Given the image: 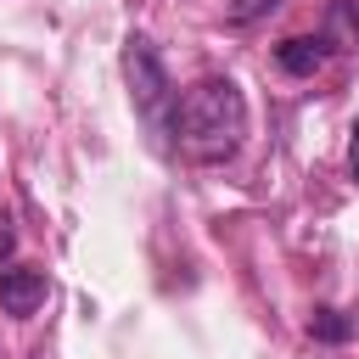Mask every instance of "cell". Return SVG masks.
<instances>
[{
  "mask_svg": "<svg viewBox=\"0 0 359 359\" xmlns=\"http://www.w3.org/2000/svg\"><path fill=\"white\" fill-rule=\"evenodd\" d=\"M168 123H174L185 157L224 163V157H236V146L247 135V95L236 90V79H196L174 101V118Z\"/></svg>",
  "mask_w": 359,
  "mask_h": 359,
  "instance_id": "6da1fadb",
  "label": "cell"
},
{
  "mask_svg": "<svg viewBox=\"0 0 359 359\" xmlns=\"http://www.w3.org/2000/svg\"><path fill=\"white\" fill-rule=\"evenodd\" d=\"M123 79H129V95H135L140 118L163 123V112L174 107V84H168V67H163V56H157V45L146 34H135L123 45Z\"/></svg>",
  "mask_w": 359,
  "mask_h": 359,
  "instance_id": "7a4b0ae2",
  "label": "cell"
},
{
  "mask_svg": "<svg viewBox=\"0 0 359 359\" xmlns=\"http://www.w3.org/2000/svg\"><path fill=\"white\" fill-rule=\"evenodd\" d=\"M45 297H50L45 269H34V264H0V309L11 320H34L45 309Z\"/></svg>",
  "mask_w": 359,
  "mask_h": 359,
  "instance_id": "3957f363",
  "label": "cell"
},
{
  "mask_svg": "<svg viewBox=\"0 0 359 359\" xmlns=\"http://www.w3.org/2000/svg\"><path fill=\"white\" fill-rule=\"evenodd\" d=\"M325 56H331V45H325V39H309V34H297V39H280V45H275V62H280L292 79L320 73V67H325Z\"/></svg>",
  "mask_w": 359,
  "mask_h": 359,
  "instance_id": "277c9868",
  "label": "cell"
},
{
  "mask_svg": "<svg viewBox=\"0 0 359 359\" xmlns=\"http://www.w3.org/2000/svg\"><path fill=\"white\" fill-rule=\"evenodd\" d=\"M309 337H314V342H348V337H353V320H348L342 309H314Z\"/></svg>",
  "mask_w": 359,
  "mask_h": 359,
  "instance_id": "5b68a950",
  "label": "cell"
},
{
  "mask_svg": "<svg viewBox=\"0 0 359 359\" xmlns=\"http://www.w3.org/2000/svg\"><path fill=\"white\" fill-rule=\"evenodd\" d=\"M337 22L353 34V45H359V0H337Z\"/></svg>",
  "mask_w": 359,
  "mask_h": 359,
  "instance_id": "8992f818",
  "label": "cell"
},
{
  "mask_svg": "<svg viewBox=\"0 0 359 359\" xmlns=\"http://www.w3.org/2000/svg\"><path fill=\"white\" fill-rule=\"evenodd\" d=\"M264 6H275V0H241V6H230V22H247V17H258Z\"/></svg>",
  "mask_w": 359,
  "mask_h": 359,
  "instance_id": "52a82bcc",
  "label": "cell"
},
{
  "mask_svg": "<svg viewBox=\"0 0 359 359\" xmlns=\"http://www.w3.org/2000/svg\"><path fill=\"white\" fill-rule=\"evenodd\" d=\"M353 174H359V123H353Z\"/></svg>",
  "mask_w": 359,
  "mask_h": 359,
  "instance_id": "ba28073f",
  "label": "cell"
}]
</instances>
